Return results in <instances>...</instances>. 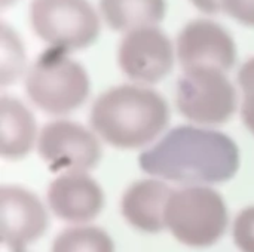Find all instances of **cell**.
I'll list each match as a JSON object with an SVG mask.
<instances>
[{
	"instance_id": "cell-15",
	"label": "cell",
	"mask_w": 254,
	"mask_h": 252,
	"mask_svg": "<svg viewBox=\"0 0 254 252\" xmlns=\"http://www.w3.org/2000/svg\"><path fill=\"white\" fill-rule=\"evenodd\" d=\"M54 252H115L107 233L95 227H73L54 242Z\"/></svg>"
},
{
	"instance_id": "cell-8",
	"label": "cell",
	"mask_w": 254,
	"mask_h": 252,
	"mask_svg": "<svg viewBox=\"0 0 254 252\" xmlns=\"http://www.w3.org/2000/svg\"><path fill=\"white\" fill-rule=\"evenodd\" d=\"M174 62L168 37L155 27L127 33L119 46V65L132 80L155 83L165 77Z\"/></svg>"
},
{
	"instance_id": "cell-21",
	"label": "cell",
	"mask_w": 254,
	"mask_h": 252,
	"mask_svg": "<svg viewBox=\"0 0 254 252\" xmlns=\"http://www.w3.org/2000/svg\"><path fill=\"white\" fill-rule=\"evenodd\" d=\"M16 0H0V6L1 7H6V6H9V4H13Z\"/></svg>"
},
{
	"instance_id": "cell-19",
	"label": "cell",
	"mask_w": 254,
	"mask_h": 252,
	"mask_svg": "<svg viewBox=\"0 0 254 252\" xmlns=\"http://www.w3.org/2000/svg\"><path fill=\"white\" fill-rule=\"evenodd\" d=\"M222 7L237 21L254 27V0H222Z\"/></svg>"
},
{
	"instance_id": "cell-18",
	"label": "cell",
	"mask_w": 254,
	"mask_h": 252,
	"mask_svg": "<svg viewBox=\"0 0 254 252\" xmlns=\"http://www.w3.org/2000/svg\"><path fill=\"white\" fill-rule=\"evenodd\" d=\"M234 239L243 252H254V206L238 215L234 226Z\"/></svg>"
},
{
	"instance_id": "cell-16",
	"label": "cell",
	"mask_w": 254,
	"mask_h": 252,
	"mask_svg": "<svg viewBox=\"0 0 254 252\" xmlns=\"http://www.w3.org/2000/svg\"><path fill=\"white\" fill-rule=\"evenodd\" d=\"M25 68V49L21 39L4 22L0 25V83H15Z\"/></svg>"
},
{
	"instance_id": "cell-11",
	"label": "cell",
	"mask_w": 254,
	"mask_h": 252,
	"mask_svg": "<svg viewBox=\"0 0 254 252\" xmlns=\"http://www.w3.org/2000/svg\"><path fill=\"white\" fill-rule=\"evenodd\" d=\"M48 199L55 215L68 223L89 221L103 208V192L85 172L60 175L51 184Z\"/></svg>"
},
{
	"instance_id": "cell-7",
	"label": "cell",
	"mask_w": 254,
	"mask_h": 252,
	"mask_svg": "<svg viewBox=\"0 0 254 252\" xmlns=\"http://www.w3.org/2000/svg\"><path fill=\"white\" fill-rule=\"evenodd\" d=\"M39 154L54 171L85 172L98 163L101 147L83 126L58 120L43 128L39 138Z\"/></svg>"
},
{
	"instance_id": "cell-3",
	"label": "cell",
	"mask_w": 254,
	"mask_h": 252,
	"mask_svg": "<svg viewBox=\"0 0 254 252\" xmlns=\"http://www.w3.org/2000/svg\"><path fill=\"white\" fill-rule=\"evenodd\" d=\"M25 86L31 101L51 114L76 110L89 94L85 68L58 49L40 55L27 74Z\"/></svg>"
},
{
	"instance_id": "cell-6",
	"label": "cell",
	"mask_w": 254,
	"mask_h": 252,
	"mask_svg": "<svg viewBox=\"0 0 254 252\" xmlns=\"http://www.w3.org/2000/svg\"><path fill=\"white\" fill-rule=\"evenodd\" d=\"M180 113L202 125L223 123L235 111L237 95L232 83L222 70H186L177 85Z\"/></svg>"
},
{
	"instance_id": "cell-20",
	"label": "cell",
	"mask_w": 254,
	"mask_h": 252,
	"mask_svg": "<svg viewBox=\"0 0 254 252\" xmlns=\"http://www.w3.org/2000/svg\"><path fill=\"white\" fill-rule=\"evenodd\" d=\"M192 3L198 9H201L202 12H207V13H217V12L223 10L222 0H192Z\"/></svg>"
},
{
	"instance_id": "cell-1",
	"label": "cell",
	"mask_w": 254,
	"mask_h": 252,
	"mask_svg": "<svg viewBox=\"0 0 254 252\" xmlns=\"http://www.w3.org/2000/svg\"><path fill=\"white\" fill-rule=\"evenodd\" d=\"M240 165L235 143L219 132L179 126L140 156L144 172L186 184L222 183Z\"/></svg>"
},
{
	"instance_id": "cell-2",
	"label": "cell",
	"mask_w": 254,
	"mask_h": 252,
	"mask_svg": "<svg viewBox=\"0 0 254 252\" xmlns=\"http://www.w3.org/2000/svg\"><path fill=\"white\" fill-rule=\"evenodd\" d=\"M168 123L162 97L140 86H119L104 92L91 110L94 131L119 149H137L153 141Z\"/></svg>"
},
{
	"instance_id": "cell-17",
	"label": "cell",
	"mask_w": 254,
	"mask_h": 252,
	"mask_svg": "<svg viewBox=\"0 0 254 252\" xmlns=\"http://www.w3.org/2000/svg\"><path fill=\"white\" fill-rule=\"evenodd\" d=\"M240 85L244 92L243 101V120L254 134V58L247 61L240 71Z\"/></svg>"
},
{
	"instance_id": "cell-13",
	"label": "cell",
	"mask_w": 254,
	"mask_h": 252,
	"mask_svg": "<svg viewBox=\"0 0 254 252\" xmlns=\"http://www.w3.org/2000/svg\"><path fill=\"white\" fill-rule=\"evenodd\" d=\"M36 138V123L31 113L15 98L0 100V154L4 159L25 156Z\"/></svg>"
},
{
	"instance_id": "cell-9",
	"label": "cell",
	"mask_w": 254,
	"mask_h": 252,
	"mask_svg": "<svg viewBox=\"0 0 254 252\" xmlns=\"http://www.w3.org/2000/svg\"><path fill=\"white\" fill-rule=\"evenodd\" d=\"M46 226L45 208L33 193L16 186L0 189V238L6 247L21 251L37 241Z\"/></svg>"
},
{
	"instance_id": "cell-5",
	"label": "cell",
	"mask_w": 254,
	"mask_h": 252,
	"mask_svg": "<svg viewBox=\"0 0 254 252\" xmlns=\"http://www.w3.org/2000/svg\"><path fill=\"white\" fill-rule=\"evenodd\" d=\"M34 33L58 50L89 46L100 33V19L88 0H33Z\"/></svg>"
},
{
	"instance_id": "cell-14",
	"label": "cell",
	"mask_w": 254,
	"mask_h": 252,
	"mask_svg": "<svg viewBox=\"0 0 254 252\" xmlns=\"http://www.w3.org/2000/svg\"><path fill=\"white\" fill-rule=\"evenodd\" d=\"M106 22L119 31L155 27L165 16V0H100Z\"/></svg>"
},
{
	"instance_id": "cell-4",
	"label": "cell",
	"mask_w": 254,
	"mask_h": 252,
	"mask_svg": "<svg viewBox=\"0 0 254 252\" xmlns=\"http://www.w3.org/2000/svg\"><path fill=\"white\" fill-rule=\"evenodd\" d=\"M165 224L177 241L189 247H210L225 233L228 212L219 193L193 186L173 192Z\"/></svg>"
},
{
	"instance_id": "cell-10",
	"label": "cell",
	"mask_w": 254,
	"mask_h": 252,
	"mask_svg": "<svg viewBox=\"0 0 254 252\" xmlns=\"http://www.w3.org/2000/svg\"><path fill=\"white\" fill-rule=\"evenodd\" d=\"M179 59L183 70H228L235 61V43L225 28L211 21H193L179 36Z\"/></svg>"
},
{
	"instance_id": "cell-12",
	"label": "cell",
	"mask_w": 254,
	"mask_h": 252,
	"mask_svg": "<svg viewBox=\"0 0 254 252\" xmlns=\"http://www.w3.org/2000/svg\"><path fill=\"white\" fill-rule=\"evenodd\" d=\"M173 192L165 183L158 180L138 181L125 192L122 214L134 227L158 233L167 227L165 212Z\"/></svg>"
}]
</instances>
